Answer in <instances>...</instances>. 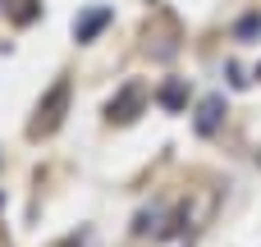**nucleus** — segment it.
Masks as SVG:
<instances>
[{
	"label": "nucleus",
	"mask_w": 261,
	"mask_h": 247,
	"mask_svg": "<svg viewBox=\"0 0 261 247\" xmlns=\"http://www.w3.org/2000/svg\"><path fill=\"white\" fill-rule=\"evenodd\" d=\"M220 119H225V96H206V101L197 105V133L211 138V133L220 128Z\"/></svg>",
	"instance_id": "f257e3e1"
},
{
	"label": "nucleus",
	"mask_w": 261,
	"mask_h": 247,
	"mask_svg": "<svg viewBox=\"0 0 261 247\" xmlns=\"http://www.w3.org/2000/svg\"><path fill=\"white\" fill-rule=\"evenodd\" d=\"M106 23H110V5H96V9H87V14L73 23V37H78V41H92Z\"/></svg>",
	"instance_id": "f03ea898"
},
{
	"label": "nucleus",
	"mask_w": 261,
	"mask_h": 247,
	"mask_svg": "<svg viewBox=\"0 0 261 247\" xmlns=\"http://www.w3.org/2000/svg\"><path fill=\"white\" fill-rule=\"evenodd\" d=\"M138 101H142V87L133 83V87H124V92H119V101H110V115H115V119H133Z\"/></svg>",
	"instance_id": "7ed1b4c3"
},
{
	"label": "nucleus",
	"mask_w": 261,
	"mask_h": 247,
	"mask_svg": "<svg viewBox=\"0 0 261 247\" xmlns=\"http://www.w3.org/2000/svg\"><path fill=\"white\" fill-rule=\"evenodd\" d=\"M184 96H188V87H184V83H165V87H161V105H165V110H179V105H184Z\"/></svg>",
	"instance_id": "20e7f679"
}]
</instances>
